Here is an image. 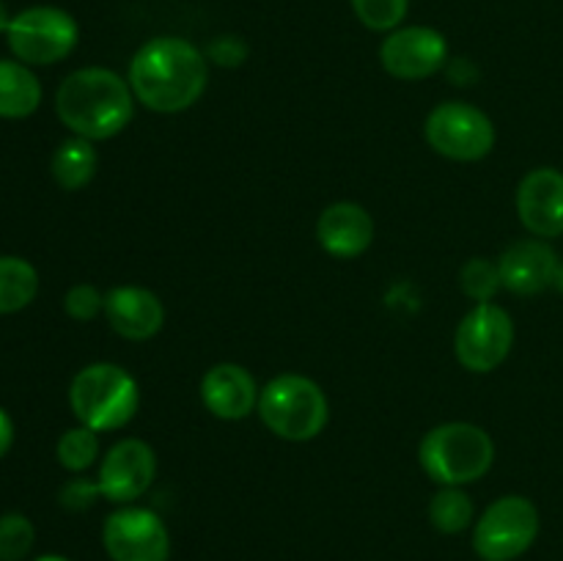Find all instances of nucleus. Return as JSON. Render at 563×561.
Returning a JSON list of instances; mask_svg holds the SVG:
<instances>
[{"instance_id":"obj_1","label":"nucleus","mask_w":563,"mask_h":561,"mask_svg":"<svg viewBox=\"0 0 563 561\" xmlns=\"http://www.w3.org/2000/svg\"><path fill=\"white\" fill-rule=\"evenodd\" d=\"M207 55L179 36H157L130 61V88L154 113H181L207 91Z\"/></svg>"},{"instance_id":"obj_2","label":"nucleus","mask_w":563,"mask_h":561,"mask_svg":"<svg viewBox=\"0 0 563 561\" xmlns=\"http://www.w3.org/2000/svg\"><path fill=\"white\" fill-rule=\"evenodd\" d=\"M55 113L71 135L86 141L115 138L135 113L130 80L104 66H86L66 77L55 91Z\"/></svg>"},{"instance_id":"obj_3","label":"nucleus","mask_w":563,"mask_h":561,"mask_svg":"<svg viewBox=\"0 0 563 561\" xmlns=\"http://www.w3.org/2000/svg\"><path fill=\"white\" fill-rule=\"evenodd\" d=\"M423 473L443 487H465L493 468L495 443L487 429L467 421H449L429 429L418 446Z\"/></svg>"},{"instance_id":"obj_4","label":"nucleus","mask_w":563,"mask_h":561,"mask_svg":"<svg viewBox=\"0 0 563 561\" xmlns=\"http://www.w3.org/2000/svg\"><path fill=\"white\" fill-rule=\"evenodd\" d=\"M137 383L119 363H91L69 385V405L77 421L93 432H115L135 418Z\"/></svg>"},{"instance_id":"obj_5","label":"nucleus","mask_w":563,"mask_h":561,"mask_svg":"<svg viewBox=\"0 0 563 561\" xmlns=\"http://www.w3.org/2000/svg\"><path fill=\"white\" fill-rule=\"evenodd\" d=\"M258 418L280 440L306 443L322 435L330 421L324 391L302 374H280L258 394Z\"/></svg>"},{"instance_id":"obj_6","label":"nucleus","mask_w":563,"mask_h":561,"mask_svg":"<svg viewBox=\"0 0 563 561\" xmlns=\"http://www.w3.org/2000/svg\"><path fill=\"white\" fill-rule=\"evenodd\" d=\"M539 509L526 495L493 501L473 526V550L482 561H515L539 537Z\"/></svg>"},{"instance_id":"obj_7","label":"nucleus","mask_w":563,"mask_h":561,"mask_svg":"<svg viewBox=\"0 0 563 561\" xmlns=\"http://www.w3.org/2000/svg\"><path fill=\"white\" fill-rule=\"evenodd\" d=\"M5 38L16 61L27 66H49L64 61L77 47L80 28L69 11L55 6H31L11 16Z\"/></svg>"},{"instance_id":"obj_8","label":"nucleus","mask_w":563,"mask_h":561,"mask_svg":"<svg viewBox=\"0 0 563 561\" xmlns=\"http://www.w3.org/2000/svg\"><path fill=\"white\" fill-rule=\"evenodd\" d=\"M427 143L456 163H476L495 148V124L484 110L467 102H443L427 116Z\"/></svg>"},{"instance_id":"obj_9","label":"nucleus","mask_w":563,"mask_h":561,"mask_svg":"<svg viewBox=\"0 0 563 561\" xmlns=\"http://www.w3.org/2000/svg\"><path fill=\"white\" fill-rule=\"evenodd\" d=\"M511 344H515V322L509 311L495 302H476L454 336L456 358L473 374L495 372L509 358Z\"/></svg>"},{"instance_id":"obj_10","label":"nucleus","mask_w":563,"mask_h":561,"mask_svg":"<svg viewBox=\"0 0 563 561\" xmlns=\"http://www.w3.org/2000/svg\"><path fill=\"white\" fill-rule=\"evenodd\" d=\"M110 561H168L170 534L163 517L143 506H121L102 526Z\"/></svg>"},{"instance_id":"obj_11","label":"nucleus","mask_w":563,"mask_h":561,"mask_svg":"<svg viewBox=\"0 0 563 561\" xmlns=\"http://www.w3.org/2000/svg\"><path fill=\"white\" fill-rule=\"evenodd\" d=\"M379 61L399 80H427L449 64V42L429 25L396 28L379 47Z\"/></svg>"},{"instance_id":"obj_12","label":"nucleus","mask_w":563,"mask_h":561,"mask_svg":"<svg viewBox=\"0 0 563 561\" xmlns=\"http://www.w3.org/2000/svg\"><path fill=\"white\" fill-rule=\"evenodd\" d=\"M154 473H157V457H154L152 446L146 440L124 438L110 446L108 454L102 457L97 482L102 498L124 506L141 498L152 487Z\"/></svg>"},{"instance_id":"obj_13","label":"nucleus","mask_w":563,"mask_h":561,"mask_svg":"<svg viewBox=\"0 0 563 561\" xmlns=\"http://www.w3.org/2000/svg\"><path fill=\"white\" fill-rule=\"evenodd\" d=\"M517 215L533 237L553 240L563 234V174L533 168L517 187Z\"/></svg>"},{"instance_id":"obj_14","label":"nucleus","mask_w":563,"mask_h":561,"mask_svg":"<svg viewBox=\"0 0 563 561\" xmlns=\"http://www.w3.org/2000/svg\"><path fill=\"white\" fill-rule=\"evenodd\" d=\"M258 385L240 363H218L201 380V402L214 418L242 421L258 407Z\"/></svg>"},{"instance_id":"obj_15","label":"nucleus","mask_w":563,"mask_h":561,"mask_svg":"<svg viewBox=\"0 0 563 561\" xmlns=\"http://www.w3.org/2000/svg\"><path fill=\"white\" fill-rule=\"evenodd\" d=\"M500 280L504 289L515 295H539L553 286L555 270H559V253L544 240H520L511 242L498 258Z\"/></svg>"},{"instance_id":"obj_16","label":"nucleus","mask_w":563,"mask_h":561,"mask_svg":"<svg viewBox=\"0 0 563 561\" xmlns=\"http://www.w3.org/2000/svg\"><path fill=\"white\" fill-rule=\"evenodd\" d=\"M108 322L121 339L146 341L163 330L165 308L152 289L143 286H113L104 295Z\"/></svg>"},{"instance_id":"obj_17","label":"nucleus","mask_w":563,"mask_h":561,"mask_svg":"<svg viewBox=\"0 0 563 561\" xmlns=\"http://www.w3.org/2000/svg\"><path fill=\"white\" fill-rule=\"evenodd\" d=\"M317 240L335 258L363 256L374 242L372 215L361 204H330L317 220Z\"/></svg>"},{"instance_id":"obj_18","label":"nucleus","mask_w":563,"mask_h":561,"mask_svg":"<svg viewBox=\"0 0 563 561\" xmlns=\"http://www.w3.org/2000/svg\"><path fill=\"white\" fill-rule=\"evenodd\" d=\"M42 105V82L22 61H0V119H25Z\"/></svg>"},{"instance_id":"obj_19","label":"nucleus","mask_w":563,"mask_h":561,"mask_svg":"<svg viewBox=\"0 0 563 561\" xmlns=\"http://www.w3.org/2000/svg\"><path fill=\"white\" fill-rule=\"evenodd\" d=\"M49 168H53V179L58 182V187H64V190L69 193L82 190V187L97 176V148H93V143L86 141V138L71 135L69 141H64L55 148Z\"/></svg>"},{"instance_id":"obj_20","label":"nucleus","mask_w":563,"mask_h":561,"mask_svg":"<svg viewBox=\"0 0 563 561\" xmlns=\"http://www.w3.org/2000/svg\"><path fill=\"white\" fill-rule=\"evenodd\" d=\"M38 273L20 256H0V314H16L33 302Z\"/></svg>"},{"instance_id":"obj_21","label":"nucleus","mask_w":563,"mask_h":561,"mask_svg":"<svg viewBox=\"0 0 563 561\" xmlns=\"http://www.w3.org/2000/svg\"><path fill=\"white\" fill-rule=\"evenodd\" d=\"M473 517H476V506L462 487H443L429 501V522L440 534H449V537L462 534L471 528Z\"/></svg>"},{"instance_id":"obj_22","label":"nucleus","mask_w":563,"mask_h":561,"mask_svg":"<svg viewBox=\"0 0 563 561\" xmlns=\"http://www.w3.org/2000/svg\"><path fill=\"white\" fill-rule=\"evenodd\" d=\"M55 457H58L60 468H66V471H88L99 457V432L82 427V424L75 429H66V432L60 435L58 446H55Z\"/></svg>"},{"instance_id":"obj_23","label":"nucleus","mask_w":563,"mask_h":561,"mask_svg":"<svg viewBox=\"0 0 563 561\" xmlns=\"http://www.w3.org/2000/svg\"><path fill=\"white\" fill-rule=\"evenodd\" d=\"M460 286L471 300L493 302V297L504 286L498 262H489V258H471V262H465V267L460 270Z\"/></svg>"},{"instance_id":"obj_24","label":"nucleus","mask_w":563,"mask_h":561,"mask_svg":"<svg viewBox=\"0 0 563 561\" xmlns=\"http://www.w3.org/2000/svg\"><path fill=\"white\" fill-rule=\"evenodd\" d=\"M357 20L377 33H390L405 22L410 0H350Z\"/></svg>"},{"instance_id":"obj_25","label":"nucleus","mask_w":563,"mask_h":561,"mask_svg":"<svg viewBox=\"0 0 563 561\" xmlns=\"http://www.w3.org/2000/svg\"><path fill=\"white\" fill-rule=\"evenodd\" d=\"M33 522L20 512L0 517V561H22L33 548Z\"/></svg>"},{"instance_id":"obj_26","label":"nucleus","mask_w":563,"mask_h":561,"mask_svg":"<svg viewBox=\"0 0 563 561\" xmlns=\"http://www.w3.org/2000/svg\"><path fill=\"white\" fill-rule=\"evenodd\" d=\"M64 308L71 319H77V322H88V319L97 317L99 311H104V295L91 284H75L66 292Z\"/></svg>"},{"instance_id":"obj_27","label":"nucleus","mask_w":563,"mask_h":561,"mask_svg":"<svg viewBox=\"0 0 563 561\" xmlns=\"http://www.w3.org/2000/svg\"><path fill=\"white\" fill-rule=\"evenodd\" d=\"M99 498H102V490H99V482H91V479H71L58 493L60 506L69 512L91 509Z\"/></svg>"},{"instance_id":"obj_28","label":"nucleus","mask_w":563,"mask_h":561,"mask_svg":"<svg viewBox=\"0 0 563 561\" xmlns=\"http://www.w3.org/2000/svg\"><path fill=\"white\" fill-rule=\"evenodd\" d=\"M247 47L242 38L236 36H220L209 44L207 61H214L218 66H225V69H234V66L245 64Z\"/></svg>"},{"instance_id":"obj_29","label":"nucleus","mask_w":563,"mask_h":561,"mask_svg":"<svg viewBox=\"0 0 563 561\" xmlns=\"http://www.w3.org/2000/svg\"><path fill=\"white\" fill-rule=\"evenodd\" d=\"M11 443H14V421H11L9 413L0 407V457L9 454Z\"/></svg>"},{"instance_id":"obj_30","label":"nucleus","mask_w":563,"mask_h":561,"mask_svg":"<svg viewBox=\"0 0 563 561\" xmlns=\"http://www.w3.org/2000/svg\"><path fill=\"white\" fill-rule=\"evenodd\" d=\"M9 22H11V16H9V11H5L3 0H0V33L9 31Z\"/></svg>"},{"instance_id":"obj_31","label":"nucleus","mask_w":563,"mask_h":561,"mask_svg":"<svg viewBox=\"0 0 563 561\" xmlns=\"http://www.w3.org/2000/svg\"><path fill=\"white\" fill-rule=\"evenodd\" d=\"M553 286L563 295V262H559V270H555V278H553Z\"/></svg>"},{"instance_id":"obj_32","label":"nucleus","mask_w":563,"mask_h":561,"mask_svg":"<svg viewBox=\"0 0 563 561\" xmlns=\"http://www.w3.org/2000/svg\"><path fill=\"white\" fill-rule=\"evenodd\" d=\"M36 561H69V559H64V556H38Z\"/></svg>"}]
</instances>
